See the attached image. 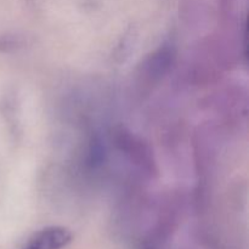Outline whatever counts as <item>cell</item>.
Wrapping results in <instances>:
<instances>
[{"label":"cell","instance_id":"obj_1","mask_svg":"<svg viewBox=\"0 0 249 249\" xmlns=\"http://www.w3.org/2000/svg\"><path fill=\"white\" fill-rule=\"evenodd\" d=\"M72 241L70 230L61 226H50L38 231L29 240L27 249H62Z\"/></svg>","mask_w":249,"mask_h":249}]
</instances>
